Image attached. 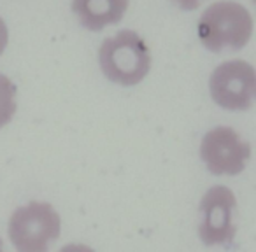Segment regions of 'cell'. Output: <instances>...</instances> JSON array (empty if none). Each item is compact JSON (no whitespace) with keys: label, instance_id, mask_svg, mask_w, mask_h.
Masks as SVG:
<instances>
[{"label":"cell","instance_id":"obj_2","mask_svg":"<svg viewBox=\"0 0 256 252\" xmlns=\"http://www.w3.org/2000/svg\"><path fill=\"white\" fill-rule=\"evenodd\" d=\"M252 35V18L242 4L223 0L206 9L198 21V37L212 53L240 49Z\"/></svg>","mask_w":256,"mask_h":252},{"label":"cell","instance_id":"obj_7","mask_svg":"<svg viewBox=\"0 0 256 252\" xmlns=\"http://www.w3.org/2000/svg\"><path fill=\"white\" fill-rule=\"evenodd\" d=\"M130 0H72V11L84 28L100 32L123 19Z\"/></svg>","mask_w":256,"mask_h":252},{"label":"cell","instance_id":"obj_4","mask_svg":"<svg viewBox=\"0 0 256 252\" xmlns=\"http://www.w3.org/2000/svg\"><path fill=\"white\" fill-rule=\"evenodd\" d=\"M212 100L226 110H249L256 95V75L244 60L224 61L214 68L209 79Z\"/></svg>","mask_w":256,"mask_h":252},{"label":"cell","instance_id":"obj_6","mask_svg":"<svg viewBox=\"0 0 256 252\" xmlns=\"http://www.w3.org/2000/svg\"><path fill=\"white\" fill-rule=\"evenodd\" d=\"M235 209L237 200L226 186H214L204 195L200 212L204 219L198 226V237L206 245H226L235 238Z\"/></svg>","mask_w":256,"mask_h":252},{"label":"cell","instance_id":"obj_1","mask_svg":"<svg viewBox=\"0 0 256 252\" xmlns=\"http://www.w3.org/2000/svg\"><path fill=\"white\" fill-rule=\"evenodd\" d=\"M98 63L109 81L121 86H136L150 72L151 53L139 33L123 30L102 42Z\"/></svg>","mask_w":256,"mask_h":252},{"label":"cell","instance_id":"obj_3","mask_svg":"<svg viewBox=\"0 0 256 252\" xmlns=\"http://www.w3.org/2000/svg\"><path fill=\"white\" fill-rule=\"evenodd\" d=\"M62 221L53 205L32 202L14 210L9 221V238L22 252H42L60 237Z\"/></svg>","mask_w":256,"mask_h":252},{"label":"cell","instance_id":"obj_8","mask_svg":"<svg viewBox=\"0 0 256 252\" xmlns=\"http://www.w3.org/2000/svg\"><path fill=\"white\" fill-rule=\"evenodd\" d=\"M16 86L9 77L0 74V128L11 123L16 112Z\"/></svg>","mask_w":256,"mask_h":252},{"label":"cell","instance_id":"obj_9","mask_svg":"<svg viewBox=\"0 0 256 252\" xmlns=\"http://www.w3.org/2000/svg\"><path fill=\"white\" fill-rule=\"evenodd\" d=\"M174 2L181 9H184V11H195V9H198L200 4L206 2V0H174Z\"/></svg>","mask_w":256,"mask_h":252},{"label":"cell","instance_id":"obj_5","mask_svg":"<svg viewBox=\"0 0 256 252\" xmlns=\"http://www.w3.org/2000/svg\"><path fill=\"white\" fill-rule=\"evenodd\" d=\"M200 158L214 175H237L251 158V144L230 126H216L200 144Z\"/></svg>","mask_w":256,"mask_h":252},{"label":"cell","instance_id":"obj_10","mask_svg":"<svg viewBox=\"0 0 256 252\" xmlns=\"http://www.w3.org/2000/svg\"><path fill=\"white\" fill-rule=\"evenodd\" d=\"M8 40H9V32H8V26H6L4 19L0 18V54L4 53L6 46H8Z\"/></svg>","mask_w":256,"mask_h":252}]
</instances>
